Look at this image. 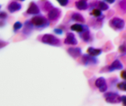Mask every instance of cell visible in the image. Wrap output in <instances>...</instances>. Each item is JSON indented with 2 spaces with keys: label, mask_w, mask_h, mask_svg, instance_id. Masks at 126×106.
I'll return each instance as SVG.
<instances>
[{
  "label": "cell",
  "mask_w": 126,
  "mask_h": 106,
  "mask_svg": "<svg viewBox=\"0 0 126 106\" xmlns=\"http://www.w3.org/2000/svg\"><path fill=\"white\" fill-rule=\"evenodd\" d=\"M92 14L94 15V16H99L100 15H101V12H100L99 9H94V10L93 11Z\"/></svg>",
  "instance_id": "16"
},
{
  "label": "cell",
  "mask_w": 126,
  "mask_h": 106,
  "mask_svg": "<svg viewBox=\"0 0 126 106\" xmlns=\"http://www.w3.org/2000/svg\"><path fill=\"white\" fill-rule=\"evenodd\" d=\"M58 12H60V11L56 8V9H53V10H51L50 12V14H49V17H50V19H55L56 18V16L58 17L59 15H57L56 13H58Z\"/></svg>",
  "instance_id": "10"
},
{
  "label": "cell",
  "mask_w": 126,
  "mask_h": 106,
  "mask_svg": "<svg viewBox=\"0 0 126 106\" xmlns=\"http://www.w3.org/2000/svg\"><path fill=\"white\" fill-rule=\"evenodd\" d=\"M118 88L120 89V90H123L124 91L125 90V82H122V83H120V84L118 85Z\"/></svg>",
  "instance_id": "17"
},
{
  "label": "cell",
  "mask_w": 126,
  "mask_h": 106,
  "mask_svg": "<svg viewBox=\"0 0 126 106\" xmlns=\"http://www.w3.org/2000/svg\"><path fill=\"white\" fill-rule=\"evenodd\" d=\"M68 52L71 53L70 54L73 56H78L80 54V52L81 50L79 49V48H71V49H68Z\"/></svg>",
  "instance_id": "9"
},
{
  "label": "cell",
  "mask_w": 126,
  "mask_h": 106,
  "mask_svg": "<svg viewBox=\"0 0 126 106\" xmlns=\"http://www.w3.org/2000/svg\"><path fill=\"white\" fill-rule=\"evenodd\" d=\"M124 74H125V72H123V74H122V76H123V78H125V75H124Z\"/></svg>",
  "instance_id": "20"
},
{
  "label": "cell",
  "mask_w": 126,
  "mask_h": 106,
  "mask_svg": "<svg viewBox=\"0 0 126 106\" xmlns=\"http://www.w3.org/2000/svg\"><path fill=\"white\" fill-rule=\"evenodd\" d=\"M87 52L90 53V54H92V55H96V54H100L102 51L99 50V49H94V48H89Z\"/></svg>",
  "instance_id": "11"
},
{
  "label": "cell",
  "mask_w": 126,
  "mask_h": 106,
  "mask_svg": "<svg viewBox=\"0 0 126 106\" xmlns=\"http://www.w3.org/2000/svg\"><path fill=\"white\" fill-rule=\"evenodd\" d=\"M21 26H22L21 23H19V22H17V23H16V25H15V27H14V29H15V31L16 32V30L18 29V28H20Z\"/></svg>",
  "instance_id": "18"
},
{
  "label": "cell",
  "mask_w": 126,
  "mask_h": 106,
  "mask_svg": "<svg viewBox=\"0 0 126 106\" xmlns=\"http://www.w3.org/2000/svg\"><path fill=\"white\" fill-rule=\"evenodd\" d=\"M96 86L97 87H99L100 91H104L106 87V85H105V79L104 78H100L96 81Z\"/></svg>",
  "instance_id": "6"
},
{
  "label": "cell",
  "mask_w": 126,
  "mask_h": 106,
  "mask_svg": "<svg viewBox=\"0 0 126 106\" xmlns=\"http://www.w3.org/2000/svg\"><path fill=\"white\" fill-rule=\"evenodd\" d=\"M99 7H100V9H101V10H106V9L108 8V6L105 5L104 2H101L99 4Z\"/></svg>",
  "instance_id": "15"
},
{
  "label": "cell",
  "mask_w": 126,
  "mask_h": 106,
  "mask_svg": "<svg viewBox=\"0 0 126 106\" xmlns=\"http://www.w3.org/2000/svg\"><path fill=\"white\" fill-rule=\"evenodd\" d=\"M32 23L34 25V26H48L47 24V20L44 18V17H42V16H35L32 19Z\"/></svg>",
  "instance_id": "1"
},
{
  "label": "cell",
  "mask_w": 126,
  "mask_h": 106,
  "mask_svg": "<svg viewBox=\"0 0 126 106\" xmlns=\"http://www.w3.org/2000/svg\"><path fill=\"white\" fill-rule=\"evenodd\" d=\"M110 24H111V26H113L114 29L118 30V29H121L122 27H123V26H124V22L122 21L121 19L114 18L110 22Z\"/></svg>",
  "instance_id": "4"
},
{
  "label": "cell",
  "mask_w": 126,
  "mask_h": 106,
  "mask_svg": "<svg viewBox=\"0 0 126 106\" xmlns=\"http://www.w3.org/2000/svg\"><path fill=\"white\" fill-rule=\"evenodd\" d=\"M83 26H81V25L79 24H76L74 25V26H71V29L72 30H76V31H79V32H82L83 31Z\"/></svg>",
  "instance_id": "13"
},
{
  "label": "cell",
  "mask_w": 126,
  "mask_h": 106,
  "mask_svg": "<svg viewBox=\"0 0 126 106\" xmlns=\"http://www.w3.org/2000/svg\"><path fill=\"white\" fill-rule=\"evenodd\" d=\"M20 7H21V5H19L18 3L12 2L10 5H9V6H8V9H9V11H10V12H16V11L19 10V9H20Z\"/></svg>",
  "instance_id": "5"
},
{
  "label": "cell",
  "mask_w": 126,
  "mask_h": 106,
  "mask_svg": "<svg viewBox=\"0 0 126 106\" xmlns=\"http://www.w3.org/2000/svg\"><path fill=\"white\" fill-rule=\"evenodd\" d=\"M112 68H110V70H114V69H122V64L119 63V61H115L112 64Z\"/></svg>",
  "instance_id": "14"
},
{
  "label": "cell",
  "mask_w": 126,
  "mask_h": 106,
  "mask_svg": "<svg viewBox=\"0 0 126 106\" xmlns=\"http://www.w3.org/2000/svg\"><path fill=\"white\" fill-rule=\"evenodd\" d=\"M42 41L46 44H49V45H59L60 44V41L58 39H56V37L50 35H44L42 38Z\"/></svg>",
  "instance_id": "2"
},
{
  "label": "cell",
  "mask_w": 126,
  "mask_h": 106,
  "mask_svg": "<svg viewBox=\"0 0 126 106\" xmlns=\"http://www.w3.org/2000/svg\"><path fill=\"white\" fill-rule=\"evenodd\" d=\"M76 5L79 9H86L87 8V3L85 1H79V2H77Z\"/></svg>",
  "instance_id": "12"
},
{
  "label": "cell",
  "mask_w": 126,
  "mask_h": 106,
  "mask_svg": "<svg viewBox=\"0 0 126 106\" xmlns=\"http://www.w3.org/2000/svg\"><path fill=\"white\" fill-rule=\"evenodd\" d=\"M105 100L108 101L109 103H117V102L121 101V98L116 93H107V94H105Z\"/></svg>",
  "instance_id": "3"
},
{
  "label": "cell",
  "mask_w": 126,
  "mask_h": 106,
  "mask_svg": "<svg viewBox=\"0 0 126 106\" xmlns=\"http://www.w3.org/2000/svg\"><path fill=\"white\" fill-rule=\"evenodd\" d=\"M59 2H60V4H61V5H67V4H68V1H59Z\"/></svg>",
  "instance_id": "19"
},
{
  "label": "cell",
  "mask_w": 126,
  "mask_h": 106,
  "mask_svg": "<svg viewBox=\"0 0 126 106\" xmlns=\"http://www.w3.org/2000/svg\"><path fill=\"white\" fill-rule=\"evenodd\" d=\"M29 14H37L39 13V9L37 7V5L34 4V3H32L31 5H30V8L29 10L27 11Z\"/></svg>",
  "instance_id": "8"
},
{
  "label": "cell",
  "mask_w": 126,
  "mask_h": 106,
  "mask_svg": "<svg viewBox=\"0 0 126 106\" xmlns=\"http://www.w3.org/2000/svg\"><path fill=\"white\" fill-rule=\"evenodd\" d=\"M66 44H70V45H76L77 44V40L75 39V36H74L72 34H68V37L65 41Z\"/></svg>",
  "instance_id": "7"
}]
</instances>
